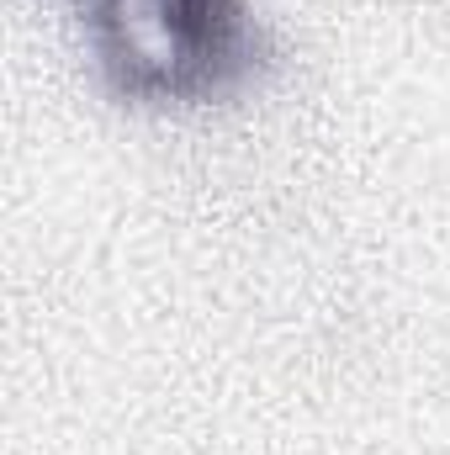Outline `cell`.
Listing matches in <instances>:
<instances>
[{
	"label": "cell",
	"instance_id": "1",
	"mask_svg": "<svg viewBox=\"0 0 450 455\" xmlns=\"http://www.w3.org/2000/svg\"><path fill=\"white\" fill-rule=\"evenodd\" d=\"M80 11L107 80L133 101H213L265 59L249 0H80Z\"/></svg>",
	"mask_w": 450,
	"mask_h": 455
}]
</instances>
